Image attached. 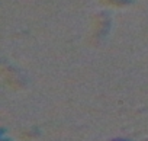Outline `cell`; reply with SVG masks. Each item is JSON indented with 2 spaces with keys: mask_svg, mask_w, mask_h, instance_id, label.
Segmentation results:
<instances>
[]
</instances>
